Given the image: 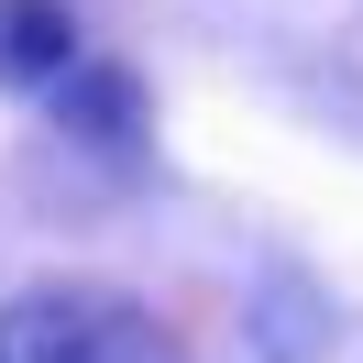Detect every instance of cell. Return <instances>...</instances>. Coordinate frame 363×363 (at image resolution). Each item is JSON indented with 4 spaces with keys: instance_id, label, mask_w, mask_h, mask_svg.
I'll list each match as a JSON object with an SVG mask.
<instances>
[{
    "instance_id": "1",
    "label": "cell",
    "mask_w": 363,
    "mask_h": 363,
    "mask_svg": "<svg viewBox=\"0 0 363 363\" xmlns=\"http://www.w3.org/2000/svg\"><path fill=\"white\" fill-rule=\"evenodd\" d=\"M0 363H187V341L133 286L33 275L23 297H0Z\"/></svg>"
},
{
    "instance_id": "2",
    "label": "cell",
    "mask_w": 363,
    "mask_h": 363,
    "mask_svg": "<svg viewBox=\"0 0 363 363\" xmlns=\"http://www.w3.org/2000/svg\"><path fill=\"white\" fill-rule=\"evenodd\" d=\"M45 99H55V133H67V143H99V155L143 165L155 111H143V77H133V67H111V55H77V67L55 77Z\"/></svg>"
},
{
    "instance_id": "3",
    "label": "cell",
    "mask_w": 363,
    "mask_h": 363,
    "mask_svg": "<svg viewBox=\"0 0 363 363\" xmlns=\"http://www.w3.org/2000/svg\"><path fill=\"white\" fill-rule=\"evenodd\" d=\"M67 67H77L67 0H0V89H55Z\"/></svg>"
}]
</instances>
